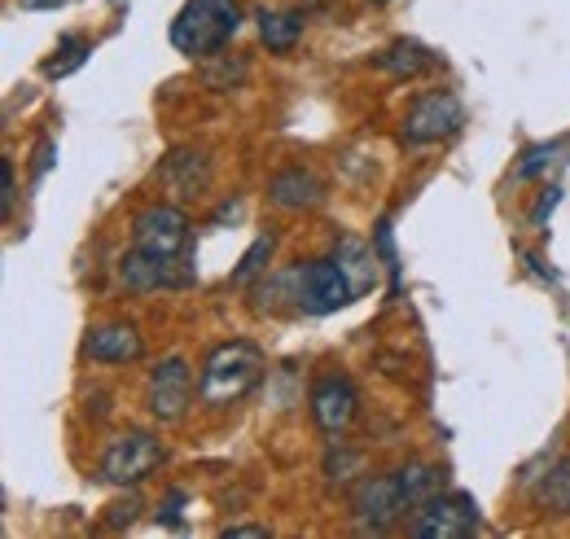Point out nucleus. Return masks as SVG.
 <instances>
[{
    "instance_id": "1",
    "label": "nucleus",
    "mask_w": 570,
    "mask_h": 539,
    "mask_svg": "<svg viewBox=\"0 0 570 539\" xmlns=\"http://www.w3.org/2000/svg\"><path fill=\"white\" fill-rule=\"evenodd\" d=\"M259 373H264V351L246 337H233V342H219L207 364H203V378H198V395L207 408H228L237 400H246L255 386H259Z\"/></svg>"
},
{
    "instance_id": "2",
    "label": "nucleus",
    "mask_w": 570,
    "mask_h": 539,
    "mask_svg": "<svg viewBox=\"0 0 570 539\" xmlns=\"http://www.w3.org/2000/svg\"><path fill=\"white\" fill-rule=\"evenodd\" d=\"M242 27L237 0H185V9L171 18V45L185 58H212Z\"/></svg>"
},
{
    "instance_id": "3",
    "label": "nucleus",
    "mask_w": 570,
    "mask_h": 539,
    "mask_svg": "<svg viewBox=\"0 0 570 539\" xmlns=\"http://www.w3.org/2000/svg\"><path fill=\"white\" fill-rule=\"evenodd\" d=\"M189 237H194V224L180 206L154 203L132 219V246L149 251V255H163V259H180L189 251Z\"/></svg>"
},
{
    "instance_id": "4",
    "label": "nucleus",
    "mask_w": 570,
    "mask_h": 539,
    "mask_svg": "<svg viewBox=\"0 0 570 539\" xmlns=\"http://www.w3.org/2000/svg\"><path fill=\"white\" fill-rule=\"evenodd\" d=\"M404 513H409V500H404L395 473L364 478L356 491H352V522H356L364 536H382V531H391Z\"/></svg>"
},
{
    "instance_id": "5",
    "label": "nucleus",
    "mask_w": 570,
    "mask_h": 539,
    "mask_svg": "<svg viewBox=\"0 0 570 539\" xmlns=\"http://www.w3.org/2000/svg\"><path fill=\"white\" fill-rule=\"evenodd\" d=\"M158 465H163V443H158L154 434H145V430H128V434H119V439L106 448V457H101V478L115 482V487H137V482H145Z\"/></svg>"
},
{
    "instance_id": "6",
    "label": "nucleus",
    "mask_w": 570,
    "mask_h": 539,
    "mask_svg": "<svg viewBox=\"0 0 570 539\" xmlns=\"http://www.w3.org/2000/svg\"><path fill=\"white\" fill-rule=\"evenodd\" d=\"M294 303L312 316H330L352 303V285L334 259H312L294 268Z\"/></svg>"
},
{
    "instance_id": "7",
    "label": "nucleus",
    "mask_w": 570,
    "mask_h": 539,
    "mask_svg": "<svg viewBox=\"0 0 570 539\" xmlns=\"http://www.w3.org/2000/svg\"><path fill=\"white\" fill-rule=\"evenodd\" d=\"M194 391H198V382H194V369H189V360H180V355H167L163 364H154V373H149V386H145V408L158 416V421H180L189 404H194Z\"/></svg>"
},
{
    "instance_id": "8",
    "label": "nucleus",
    "mask_w": 570,
    "mask_h": 539,
    "mask_svg": "<svg viewBox=\"0 0 570 539\" xmlns=\"http://www.w3.org/2000/svg\"><path fill=\"white\" fill-rule=\"evenodd\" d=\"M461 124H465L461 101H456L452 92L434 88V92H422V97L409 106V115H404V140H409V145H434V140H443V136H456Z\"/></svg>"
},
{
    "instance_id": "9",
    "label": "nucleus",
    "mask_w": 570,
    "mask_h": 539,
    "mask_svg": "<svg viewBox=\"0 0 570 539\" xmlns=\"http://www.w3.org/2000/svg\"><path fill=\"white\" fill-rule=\"evenodd\" d=\"M479 504L470 496H434L430 504L417 509L413 518V536L417 539H470L479 531Z\"/></svg>"
},
{
    "instance_id": "10",
    "label": "nucleus",
    "mask_w": 570,
    "mask_h": 539,
    "mask_svg": "<svg viewBox=\"0 0 570 539\" xmlns=\"http://www.w3.org/2000/svg\"><path fill=\"white\" fill-rule=\"evenodd\" d=\"M360 416V395L352 386V378L343 373H330L312 386V421L325 430V434H343L352 430Z\"/></svg>"
},
{
    "instance_id": "11",
    "label": "nucleus",
    "mask_w": 570,
    "mask_h": 539,
    "mask_svg": "<svg viewBox=\"0 0 570 539\" xmlns=\"http://www.w3.org/2000/svg\"><path fill=\"white\" fill-rule=\"evenodd\" d=\"M119 281L128 290H137V294H158V290L189 285L194 272L185 268L180 259H163V255H149V251L132 246V255H124V264H119Z\"/></svg>"
},
{
    "instance_id": "12",
    "label": "nucleus",
    "mask_w": 570,
    "mask_h": 539,
    "mask_svg": "<svg viewBox=\"0 0 570 539\" xmlns=\"http://www.w3.org/2000/svg\"><path fill=\"white\" fill-rule=\"evenodd\" d=\"M83 351H88V360H97V364H137L145 351V337H141V330L128 325V321H110V325L88 330Z\"/></svg>"
},
{
    "instance_id": "13",
    "label": "nucleus",
    "mask_w": 570,
    "mask_h": 539,
    "mask_svg": "<svg viewBox=\"0 0 570 539\" xmlns=\"http://www.w3.org/2000/svg\"><path fill=\"white\" fill-rule=\"evenodd\" d=\"M334 264H338V272L347 276L352 298H364V294L377 290V255H373V246L360 242L356 233L338 237V246H334Z\"/></svg>"
},
{
    "instance_id": "14",
    "label": "nucleus",
    "mask_w": 570,
    "mask_h": 539,
    "mask_svg": "<svg viewBox=\"0 0 570 539\" xmlns=\"http://www.w3.org/2000/svg\"><path fill=\"white\" fill-rule=\"evenodd\" d=\"M321 194H325V185H321V176L312 171V167H303V163H294V167H285L273 176V185H268V198L285 210H303V206H316L321 203Z\"/></svg>"
},
{
    "instance_id": "15",
    "label": "nucleus",
    "mask_w": 570,
    "mask_h": 539,
    "mask_svg": "<svg viewBox=\"0 0 570 539\" xmlns=\"http://www.w3.org/2000/svg\"><path fill=\"white\" fill-rule=\"evenodd\" d=\"M163 180L185 194V198H198L212 180V167H207V154L203 149H171L167 163H163Z\"/></svg>"
},
{
    "instance_id": "16",
    "label": "nucleus",
    "mask_w": 570,
    "mask_h": 539,
    "mask_svg": "<svg viewBox=\"0 0 570 539\" xmlns=\"http://www.w3.org/2000/svg\"><path fill=\"white\" fill-rule=\"evenodd\" d=\"M255 22H259V40L273 53H289L298 45V36H303V13L298 9H259Z\"/></svg>"
},
{
    "instance_id": "17",
    "label": "nucleus",
    "mask_w": 570,
    "mask_h": 539,
    "mask_svg": "<svg viewBox=\"0 0 570 539\" xmlns=\"http://www.w3.org/2000/svg\"><path fill=\"white\" fill-rule=\"evenodd\" d=\"M395 478H400V491H404L409 509H422L434 496H443V482H448V473L439 465H426V461H409Z\"/></svg>"
},
{
    "instance_id": "18",
    "label": "nucleus",
    "mask_w": 570,
    "mask_h": 539,
    "mask_svg": "<svg viewBox=\"0 0 570 539\" xmlns=\"http://www.w3.org/2000/svg\"><path fill=\"white\" fill-rule=\"evenodd\" d=\"M377 67L386 70V75H400V79H409V75H422L430 67V53L417 45V40H395L382 58H377Z\"/></svg>"
},
{
    "instance_id": "19",
    "label": "nucleus",
    "mask_w": 570,
    "mask_h": 539,
    "mask_svg": "<svg viewBox=\"0 0 570 539\" xmlns=\"http://www.w3.org/2000/svg\"><path fill=\"white\" fill-rule=\"evenodd\" d=\"M535 500H540L549 513L567 518V513H570V457H567V461H558L553 470L540 478V487H535Z\"/></svg>"
},
{
    "instance_id": "20",
    "label": "nucleus",
    "mask_w": 570,
    "mask_h": 539,
    "mask_svg": "<svg viewBox=\"0 0 570 539\" xmlns=\"http://www.w3.org/2000/svg\"><path fill=\"white\" fill-rule=\"evenodd\" d=\"M273 251H277V233H264V237H255V246L242 255V264H237V272H233V285H246V281H255L259 272L268 268Z\"/></svg>"
},
{
    "instance_id": "21",
    "label": "nucleus",
    "mask_w": 570,
    "mask_h": 539,
    "mask_svg": "<svg viewBox=\"0 0 570 539\" xmlns=\"http://www.w3.org/2000/svg\"><path fill=\"white\" fill-rule=\"evenodd\" d=\"M92 53V45L83 40V36H67L62 45H58V53H53V62L45 67V75L49 79H62V75H71V70L83 67V58Z\"/></svg>"
},
{
    "instance_id": "22",
    "label": "nucleus",
    "mask_w": 570,
    "mask_h": 539,
    "mask_svg": "<svg viewBox=\"0 0 570 539\" xmlns=\"http://www.w3.org/2000/svg\"><path fill=\"white\" fill-rule=\"evenodd\" d=\"M356 470H360V452H347V443H334L330 457H325V473H330V478L338 473V478L347 482V473H356Z\"/></svg>"
},
{
    "instance_id": "23",
    "label": "nucleus",
    "mask_w": 570,
    "mask_h": 539,
    "mask_svg": "<svg viewBox=\"0 0 570 539\" xmlns=\"http://www.w3.org/2000/svg\"><path fill=\"white\" fill-rule=\"evenodd\" d=\"M549 158H558V145H535V149L522 158V167H518V180H531V176L549 171V167H553Z\"/></svg>"
},
{
    "instance_id": "24",
    "label": "nucleus",
    "mask_w": 570,
    "mask_h": 539,
    "mask_svg": "<svg viewBox=\"0 0 570 539\" xmlns=\"http://www.w3.org/2000/svg\"><path fill=\"white\" fill-rule=\"evenodd\" d=\"M13 198H18V194H13V163L4 158V163H0V210H4V215L13 210Z\"/></svg>"
},
{
    "instance_id": "25",
    "label": "nucleus",
    "mask_w": 570,
    "mask_h": 539,
    "mask_svg": "<svg viewBox=\"0 0 570 539\" xmlns=\"http://www.w3.org/2000/svg\"><path fill=\"white\" fill-rule=\"evenodd\" d=\"M132 518H137V500H128V504H115L106 522H110V527H132Z\"/></svg>"
},
{
    "instance_id": "26",
    "label": "nucleus",
    "mask_w": 570,
    "mask_h": 539,
    "mask_svg": "<svg viewBox=\"0 0 570 539\" xmlns=\"http://www.w3.org/2000/svg\"><path fill=\"white\" fill-rule=\"evenodd\" d=\"M224 539H268V527H250V522H242V527H228Z\"/></svg>"
},
{
    "instance_id": "27",
    "label": "nucleus",
    "mask_w": 570,
    "mask_h": 539,
    "mask_svg": "<svg viewBox=\"0 0 570 539\" xmlns=\"http://www.w3.org/2000/svg\"><path fill=\"white\" fill-rule=\"evenodd\" d=\"M49 167H53V145L45 140V145H40V154H36V176H45Z\"/></svg>"
},
{
    "instance_id": "28",
    "label": "nucleus",
    "mask_w": 570,
    "mask_h": 539,
    "mask_svg": "<svg viewBox=\"0 0 570 539\" xmlns=\"http://www.w3.org/2000/svg\"><path fill=\"white\" fill-rule=\"evenodd\" d=\"M67 0H22V9H31V13H40V9H62Z\"/></svg>"
}]
</instances>
